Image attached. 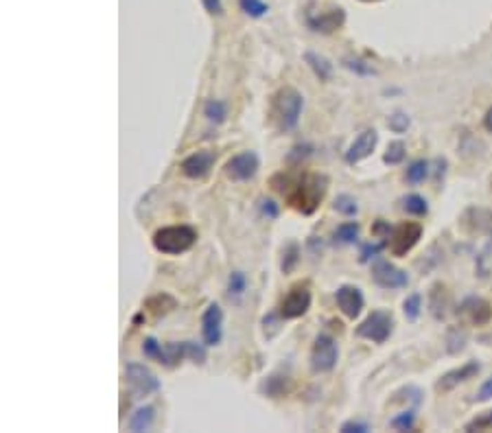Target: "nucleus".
<instances>
[{
  "mask_svg": "<svg viewBox=\"0 0 492 433\" xmlns=\"http://www.w3.org/2000/svg\"><path fill=\"white\" fill-rule=\"evenodd\" d=\"M178 307V300L168 293H158L154 298L145 300V311H149L154 317H162L166 313H171Z\"/></svg>",
  "mask_w": 492,
  "mask_h": 433,
  "instance_id": "nucleus-20",
  "label": "nucleus"
},
{
  "mask_svg": "<svg viewBox=\"0 0 492 433\" xmlns=\"http://www.w3.org/2000/svg\"><path fill=\"white\" fill-rule=\"evenodd\" d=\"M239 5L250 18H262L270 11V5L265 0H239Z\"/></svg>",
  "mask_w": 492,
  "mask_h": 433,
  "instance_id": "nucleus-34",
  "label": "nucleus"
},
{
  "mask_svg": "<svg viewBox=\"0 0 492 433\" xmlns=\"http://www.w3.org/2000/svg\"><path fill=\"white\" fill-rule=\"evenodd\" d=\"M346 22V11L342 7H328V9H309L307 11V25L309 29L317 33H333L342 29Z\"/></svg>",
  "mask_w": 492,
  "mask_h": 433,
  "instance_id": "nucleus-10",
  "label": "nucleus"
},
{
  "mask_svg": "<svg viewBox=\"0 0 492 433\" xmlns=\"http://www.w3.org/2000/svg\"><path fill=\"white\" fill-rule=\"evenodd\" d=\"M346 68H350V70H354L357 74H374V68L368 64V62H364V60H357V58H348L346 62Z\"/></svg>",
  "mask_w": 492,
  "mask_h": 433,
  "instance_id": "nucleus-41",
  "label": "nucleus"
},
{
  "mask_svg": "<svg viewBox=\"0 0 492 433\" xmlns=\"http://www.w3.org/2000/svg\"><path fill=\"white\" fill-rule=\"evenodd\" d=\"M490 234H492V228H490Z\"/></svg>",
  "mask_w": 492,
  "mask_h": 433,
  "instance_id": "nucleus-49",
  "label": "nucleus"
},
{
  "mask_svg": "<svg viewBox=\"0 0 492 433\" xmlns=\"http://www.w3.org/2000/svg\"><path fill=\"white\" fill-rule=\"evenodd\" d=\"M481 366L477 361H466L464 366L456 368V370H448L446 374L440 376V381L435 383V389L438 392H451V389H456L460 383L468 381V379H475V376L479 374Z\"/></svg>",
  "mask_w": 492,
  "mask_h": 433,
  "instance_id": "nucleus-16",
  "label": "nucleus"
},
{
  "mask_svg": "<svg viewBox=\"0 0 492 433\" xmlns=\"http://www.w3.org/2000/svg\"><path fill=\"white\" fill-rule=\"evenodd\" d=\"M215 160H217L215 152H211V149H201V152H195L188 158H184L180 168L188 180H204V178L211 175Z\"/></svg>",
  "mask_w": 492,
  "mask_h": 433,
  "instance_id": "nucleus-13",
  "label": "nucleus"
},
{
  "mask_svg": "<svg viewBox=\"0 0 492 433\" xmlns=\"http://www.w3.org/2000/svg\"><path fill=\"white\" fill-rule=\"evenodd\" d=\"M354 333L357 337H361V340H368L374 344H385L390 340V335L394 333V315L385 309H376L357 326Z\"/></svg>",
  "mask_w": 492,
  "mask_h": 433,
  "instance_id": "nucleus-5",
  "label": "nucleus"
},
{
  "mask_svg": "<svg viewBox=\"0 0 492 433\" xmlns=\"http://www.w3.org/2000/svg\"><path fill=\"white\" fill-rule=\"evenodd\" d=\"M392 225L385 221V219H376V223L372 225V234H376V237H381V239H390V234H392Z\"/></svg>",
  "mask_w": 492,
  "mask_h": 433,
  "instance_id": "nucleus-44",
  "label": "nucleus"
},
{
  "mask_svg": "<svg viewBox=\"0 0 492 433\" xmlns=\"http://www.w3.org/2000/svg\"><path fill=\"white\" fill-rule=\"evenodd\" d=\"M429 309H431L435 319H442L446 315L448 293H446V287L442 285V282H435V285L431 287V291H429Z\"/></svg>",
  "mask_w": 492,
  "mask_h": 433,
  "instance_id": "nucleus-19",
  "label": "nucleus"
},
{
  "mask_svg": "<svg viewBox=\"0 0 492 433\" xmlns=\"http://www.w3.org/2000/svg\"><path fill=\"white\" fill-rule=\"evenodd\" d=\"M339 431H342V433H368L370 427L366 422H361V420H346Z\"/></svg>",
  "mask_w": 492,
  "mask_h": 433,
  "instance_id": "nucleus-43",
  "label": "nucleus"
},
{
  "mask_svg": "<svg viewBox=\"0 0 492 433\" xmlns=\"http://www.w3.org/2000/svg\"><path fill=\"white\" fill-rule=\"evenodd\" d=\"M302 107H305V97L295 88L285 86L272 97L270 121L278 131H291L300 123Z\"/></svg>",
  "mask_w": 492,
  "mask_h": 433,
  "instance_id": "nucleus-3",
  "label": "nucleus"
},
{
  "mask_svg": "<svg viewBox=\"0 0 492 433\" xmlns=\"http://www.w3.org/2000/svg\"><path fill=\"white\" fill-rule=\"evenodd\" d=\"M403 211L413 215V217H425L429 213V204H427V199L423 195L411 193V195H407L403 199Z\"/></svg>",
  "mask_w": 492,
  "mask_h": 433,
  "instance_id": "nucleus-27",
  "label": "nucleus"
},
{
  "mask_svg": "<svg viewBox=\"0 0 492 433\" xmlns=\"http://www.w3.org/2000/svg\"><path fill=\"white\" fill-rule=\"evenodd\" d=\"M305 62L309 64V68L315 72V77L319 81H328L331 79V74H333V64L326 60V58H321V55L313 53V51H307L305 53Z\"/></svg>",
  "mask_w": 492,
  "mask_h": 433,
  "instance_id": "nucleus-23",
  "label": "nucleus"
},
{
  "mask_svg": "<svg viewBox=\"0 0 492 433\" xmlns=\"http://www.w3.org/2000/svg\"><path fill=\"white\" fill-rule=\"evenodd\" d=\"M201 337L206 346H219L223 337V311L219 305H208L201 315Z\"/></svg>",
  "mask_w": 492,
  "mask_h": 433,
  "instance_id": "nucleus-14",
  "label": "nucleus"
},
{
  "mask_svg": "<svg viewBox=\"0 0 492 433\" xmlns=\"http://www.w3.org/2000/svg\"><path fill=\"white\" fill-rule=\"evenodd\" d=\"M409 116L405 114V112H394V114L390 116V121H387V125H390V129L394 131V134H403V131H407V127H409Z\"/></svg>",
  "mask_w": 492,
  "mask_h": 433,
  "instance_id": "nucleus-37",
  "label": "nucleus"
},
{
  "mask_svg": "<svg viewBox=\"0 0 492 433\" xmlns=\"http://www.w3.org/2000/svg\"><path fill=\"white\" fill-rule=\"evenodd\" d=\"M333 208L339 213V215H346V217H354L359 213V204L352 195H337L335 204H333Z\"/></svg>",
  "mask_w": 492,
  "mask_h": 433,
  "instance_id": "nucleus-31",
  "label": "nucleus"
},
{
  "mask_svg": "<svg viewBox=\"0 0 492 433\" xmlns=\"http://www.w3.org/2000/svg\"><path fill=\"white\" fill-rule=\"evenodd\" d=\"M484 127H486V131H490V134H492V107L486 112V116H484Z\"/></svg>",
  "mask_w": 492,
  "mask_h": 433,
  "instance_id": "nucleus-47",
  "label": "nucleus"
},
{
  "mask_svg": "<svg viewBox=\"0 0 492 433\" xmlns=\"http://www.w3.org/2000/svg\"><path fill=\"white\" fill-rule=\"evenodd\" d=\"M201 5L211 15H223V3H221V0H201Z\"/></svg>",
  "mask_w": 492,
  "mask_h": 433,
  "instance_id": "nucleus-46",
  "label": "nucleus"
},
{
  "mask_svg": "<svg viewBox=\"0 0 492 433\" xmlns=\"http://www.w3.org/2000/svg\"><path fill=\"white\" fill-rule=\"evenodd\" d=\"M490 399H492V376L484 381V385H481V387L477 389V394H475V401H477V403H486V401H490Z\"/></svg>",
  "mask_w": 492,
  "mask_h": 433,
  "instance_id": "nucleus-45",
  "label": "nucleus"
},
{
  "mask_svg": "<svg viewBox=\"0 0 492 433\" xmlns=\"http://www.w3.org/2000/svg\"><path fill=\"white\" fill-rule=\"evenodd\" d=\"M405 156H407L405 142H403V140H394V142H390V147H387V152H385V156H383V162L396 166V164H401V162L405 160Z\"/></svg>",
  "mask_w": 492,
  "mask_h": 433,
  "instance_id": "nucleus-30",
  "label": "nucleus"
},
{
  "mask_svg": "<svg viewBox=\"0 0 492 433\" xmlns=\"http://www.w3.org/2000/svg\"><path fill=\"white\" fill-rule=\"evenodd\" d=\"M464 311H468L472 324H488L490 317H492V309L486 300L481 298H470L468 302L464 305Z\"/></svg>",
  "mask_w": 492,
  "mask_h": 433,
  "instance_id": "nucleus-22",
  "label": "nucleus"
},
{
  "mask_svg": "<svg viewBox=\"0 0 492 433\" xmlns=\"http://www.w3.org/2000/svg\"><path fill=\"white\" fill-rule=\"evenodd\" d=\"M272 184L278 193L287 197L291 208L302 215H313L328 191V178L321 173H307L300 178L280 173L272 180Z\"/></svg>",
  "mask_w": 492,
  "mask_h": 433,
  "instance_id": "nucleus-1",
  "label": "nucleus"
},
{
  "mask_svg": "<svg viewBox=\"0 0 492 433\" xmlns=\"http://www.w3.org/2000/svg\"><path fill=\"white\" fill-rule=\"evenodd\" d=\"M420 311H423V295L420 293L407 295L405 302H403V313H405V317L409 319V322H415V319L420 317Z\"/></svg>",
  "mask_w": 492,
  "mask_h": 433,
  "instance_id": "nucleus-29",
  "label": "nucleus"
},
{
  "mask_svg": "<svg viewBox=\"0 0 492 433\" xmlns=\"http://www.w3.org/2000/svg\"><path fill=\"white\" fill-rule=\"evenodd\" d=\"M258 213H260L265 219H278L280 208H278V204H276L274 199L260 197V199H258Z\"/></svg>",
  "mask_w": 492,
  "mask_h": 433,
  "instance_id": "nucleus-39",
  "label": "nucleus"
},
{
  "mask_svg": "<svg viewBox=\"0 0 492 433\" xmlns=\"http://www.w3.org/2000/svg\"><path fill=\"white\" fill-rule=\"evenodd\" d=\"M372 280L381 289H403L407 287L409 276L407 272L392 265L390 260H376L372 265Z\"/></svg>",
  "mask_w": 492,
  "mask_h": 433,
  "instance_id": "nucleus-12",
  "label": "nucleus"
},
{
  "mask_svg": "<svg viewBox=\"0 0 492 433\" xmlns=\"http://www.w3.org/2000/svg\"><path fill=\"white\" fill-rule=\"evenodd\" d=\"M245 289H248V276H245L243 272H232L230 278H228V293H230V298L239 300L245 293Z\"/></svg>",
  "mask_w": 492,
  "mask_h": 433,
  "instance_id": "nucleus-32",
  "label": "nucleus"
},
{
  "mask_svg": "<svg viewBox=\"0 0 492 433\" xmlns=\"http://www.w3.org/2000/svg\"><path fill=\"white\" fill-rule=\"evenodd\" d=\"M282 317L280 311L278 313H267L262 317V328H265V335H267V340H272V337L280 331V324H282Z\"/></svg>",
  "mask_w": 492,
  "mask_h": 433,
  "instance_id": "nucleus-36",
  "label": "nucleus"
},
{
  "mask_svg": "<svg viewBox=\"0 0 492 433\" xmlns=\"http://www.w3.org/2000/svg\"><path fill=\"white\" fill-rule=\"evenodd\" d=\"M311 300H313V295H311L309 285H302V282L300 285H293L289 289V293L282 298V302L278 307L280 315L285 319H298L311 309Z\"/></svg>",
  "mask_w": 492,
  "mask_h": 433,
  "instance_id": "nucleus-9",
  "label": "nucleus"
},
{
  "mask_svg": "<svg viewBox=\"0 0 492 433\" xmlns=\"http://www.w3.org/2000/svg\"><path fill=\"white\" fill-rule=\"evenodd\" d=\"M289 389H291V379H289V376H285V374H272L258 387V392L265 394V397H270V399L285 397Z\"/></svg>",
  "mask_w": 492,
  "mask_h": 433,
  "instance_id": "nucleus-18",
  "label": "nucleus"
},
{
  "mask_svg": "<svg viewBox=\"0 0 492 433\" xmlns=\"http://www.w3.org/2000/svg\"><path fill=\"white\" fill-rule=\"evenodd\" d=\"M335 300H337L339 311L350 319L359 317V313L364 311V305H366V298H364L361 289L354 287V285H342L335 293Z\"/></svg>",
  "mask_w": 492,
  "mask_h": 433,
  "instance_id": "nucleus-15",
  "label": "nucleus"
},
{
  "mask_svg": "<svg viewBox=\"0 0 492 433\" xmlns=\"http://www.w3.org/2000/svg\"><path fill=\"white\" fill-rule=\"evenodd\" d=\"M376 142H378L376 129H366V131H361V134H359V136L354 138V142L348 147L346 162H348V164H359L361 160H366L368 156H372Z\"/></svg>",
  "mask_w": 492,
  "mask_h": 433,
  "instance_id": "nucleus-17",
  "label": "nucleus"
},
{
  "mask_svg": "<svg viewBox=\"0 0 492 433\" xmlns=\"http://www.w3.org/2000/svg\"><path fill=\"white\" fill-rule=\"evenodd\" d=\"M359 223L357 221H346L342 225H337L333 232V241L335 246H352V243L359 241Z\"/></svg>",
  "mask_w": 492,
  "mask_h": 433,
  "instance_id": "nucleus-24",
  "label": "nucleus"
},
{
  "mask_svg": "<svg viewBox=\"0 0 492 433\" xmlns=\"http://www.w3.org/2000/svg\"><path fill=\"white\" fill-rule=\"evenodd\" d=\"M387 246V243H366V246L361 248V252H359V260L361 262H370L372 258H376L378 254H381V250Z\"/></svg>",
  "mask_w": 492,
  "mask_h": 433,
  "instance_id": "nucleus-40",
  "label": "nucleus"
},
{
  "mask_svg": "<svg viewBox=\"0 0 492 433\" xmlns=\"http://www.w3.org/2000/svg\"><path fill=\"white\" fill-rule=\"evenodd\" d=\"M204 116L211 121V123H223L225 116H228V105H225L223 101L219 99H208L204 103Z\"/></svg>",
  "mask_w": 492,
  "mask_h": 433,
  "instance_id": "nucleus-26",
  "label": "nucleus"
},
{
  "mask_svg": "<svg viewBox=\"0 0 492 433\" xmlns=\"http://www.w3.org/2000/svg\"><path fill=\"white\" fill-rule=\"evenodd\" d=\"M125 379L131 385V389L136 392V397H149V394L160 392V387H162L158 376L145 364H138V361H129L125 366Z\"/></svg>",
  "mask_w": 492,
  "mask_h": 433,
  "instance_id": "nucleus-8",
  "label": "nucleus"
},
{
  "mask_svg": "<svg viewBox=\"0 0 492 433\" xmlns=\"http://www.w3.org/2000/svg\"><path fill=\"white\" fill-rule=\"evenodd\" d=\"M154 248L160 254H184L197 243V230L191 225H164L154 234Z\"/></svg>",
  "mask_w": 492,
  "mask_h": 433,
  "instance_id": "nucleus-4",
  "label": "nucleus"
},
{
  "mask_svg": "<svg viewBox=\"0 0 492 433\" xmlns=\"http://www.w3.org/2000/svg\"><path fill=\"white\" fill-rule=\"evenodd\" d=\"M490 429H492V409L477 413V416L470 422H466V427H464V431H490Z\"/></svg>",
  "mask_w": 492,
  "mask_h": 433,
  "instance_id": "nucleus-35",
  "label": "nucleus"
},
{
  "mask_svg": "<svg viewBox=\"0 0 492 433\" xmlns=\"http://www.w3.org/2000/svg\"><path fill=\"white\" fill-rule=\"evenodd\" d=\"M427 175H429V162L427 160H413L405 171V180L409 184H420V182H425Z\"/></svg>",
  "mask_w": 492,
  "mask_h": 433,
  "instance_id": "nucleus-28",
  "label": "nucleus"
},
{
  "mask_svg": "<svg viewBox=\"0 0 492 433\" xmlns=\"http://www.w3.org/2000/svg\"><path fill=\"white\" fill-rule=\"evenodd\" d=\"M309 156H311V147H309V145H295V147L291 149V154H289V162L300 164L302 160L309 158Z\"/></svg>",
  "mask_w": 492,
  "mask_h": 433,
  "instance_id": "nucleus-42",
  "label": "nucleus"
},
{
  "mask_svg": "<svg viewBox=\"0 0 492 433\" xmlns=\"http://www.w3.org/2000/svg\"><path fill=\"white\" fill-rule=\"evenodd\" d=\"M420 239H423V223L403 221L392 230L387 246H390L394 256H407L415 246H418Z\"/></svg>",
  "mask_w": 492,
  "mask_h": 433,
  "instance_id": "nucleus-6",
  "label": "nucleus"
},
{
  "mask_svg": "<svg viewBox=\"0 0 492 433\" xmlns=\"http://www.w3.org/2000/svg\"><path fill=\"white\" fill-rule=\"evenodd\" d=\"M300 246H298V241H287L285 243V248H282V260H280V269L282 274H291L295 267H298V262H300Z\"/></svg>",
  "mask_w": 492,
  "mask_h": 433,
  "instance_id": "nucleus-25",
  "label": "nucleus"
},
{
  "mask_svg": "<svg viewBox=\"0 0 492 433\" xmlns=\"http://www.w3.org/2000/svg\"><path fill=\"white\" fill-rule=\"evenodd\" d=\"M258 166H260V160L254 152H243L225 162L223 173L232 182H248L258 173Z\"/></svg>",
  "mask_w": 492,
  "mask_h": 433,
  "instance_id": "nucleus-11",
  "label": "nucleus"
},
{
  "mask_svg": "<svg viewBox=\"0 0 492 433\" xmlns=\"http://www.w3.org/2000/svg\"><path fill=\"white\" fill-rule=\"evenodd\" d=\"M464 342H466V333H464V331H460V328H453V331L448 333V340H446V344H448V352H451V354H456V352L464 350Z\"/></svg>",
  "mask_w": 492,
  "mask_h": 433,
  "instance_id": "nucleus-38",
  "label": "nucleus"
},
{
  "mask_svg": "<svg viewBox=\"0 0 492 433\" xmlns=\"http://www.w3.org/2000/svg\"><path fill=\"white\" fill-rule=\"evenodd\" d=\"M361 3H378V0H361Z\"/></svg>",
  "mask_w": 492,
  "mask_h": 433,
  "instance_id": "nucleus-48",
  "label": "nucleus"
},
{
  "mask_svg": "<svg viewBox=\"0 0 492 433\" xmlns=\"http://www.w3.org/2000/svg\"><path fill=\"white\" fill-rule=\"evenodd\" d=\"M392 429L396 431H413V425H415V411L413 409H407V411H401L399 416H394L390 420Z\"/></svg>",
  "mask_w": 492,
  "mask_h": 433,
  "instance_id": "nucleus-33",
  "label": "nucleus"
},
{
  "mask_svg": "<svg viewBox=\"0 0 492 433\" xmlns=\"http://www.w3.org/2000/svg\"><path fill=\"white\" fill-rule=\"evenodd\" d=\"M154 418H156V409L151 405H145V407H138L134 413H131L127 427H129V431H134V433H142V431L151 429Z\"/></svg>",
  "mask_w": 492,
  "mask_h": 433,
  "instance_id": "nucleus-21",
  "label": "nucleus"
},
{
  "mask_svg": "<svg viewBox=\"0 0 492 433\" xmlns=\"http://www.w3.org/2000/svg\"><path fill=\"white\" fill-rule=\"evenodd\" d=\"M142 354L147 359H154L166 368H175L178 364H182V359H191L193 364H206L208 354L206 348L201 344L195 342H180V344H160L156 337H147L142 344Z\"/></svg>",
  "mask_w": 492,
  "mask_h": 433,
  "instance_id": "nucleus-2",
  "label": "nucleus"
},
{
  "mask_svg": "<svg viewBox=\"0 0 492 433\" xmlns=\"http://www.w3.org/2000/svg\"><path fill=\"white\" fill-rule=\"evenodd\" d=\"M339 359V346L335 337L321 333L315 337L313 348H311V368L313 372H331L337 366Z\"/></svg>",
  "mask_w": 492,
  "mask_h": 433,
  "instance_id": "nucleus-7",
  "label": "nucleus"
}]
</instances>
